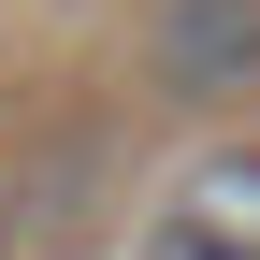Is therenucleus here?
<instances>
[{"label": "nucleus", "mask_w": 260, "mask_h": 260, "mask_svg": "<svg viewBox=\"0 0 260 260\" xmlns=\"http://www.w3.org/2000/svg\"><path fill=\"white\" fill-rule=\"evenodd\" d=\"M145 260H260V145H217L159 188L145 217Z\"/></svg>", "instance_id": "obj_1"}, {"label": "nucleus", "mask_w": 260, "mask_h": 260, "mask_svg": "<svg viewBox=\"0 0 260 260\" xmlns=\"http://www.w3.org/2000/svg\"><path fill=\"white\" fill-rule=\"evenodd\" d=\"M145 73L174 102H246L260 87V0H159L145 15Z\"/></svg>", "instance_id": "obj_2"}]
</instances>
